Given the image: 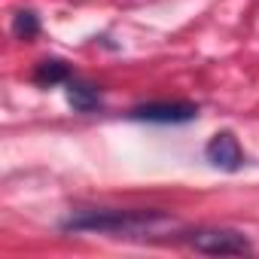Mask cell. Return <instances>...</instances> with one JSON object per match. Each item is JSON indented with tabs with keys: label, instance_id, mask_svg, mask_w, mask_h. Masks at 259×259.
<instances>
[{
	"label": "cell",
	"instance_id": "1",
	"mask_svg": "<svg viewBox=\"0 0 259 259\" xmlns=\"http://www.w3.org/2000/svg\"><path fill=\"white\" fill-rule=\"evenodd\" d=\"M168 226L162 210H76L61 229L64 232H98V235H144Z\"/></svg>",
	"mask_w": 259,
	"mask_h": 259
},
{
	"label": "cell",
	"instance_id": "2",
	"mask_svg": "<svg viewBox=\"0 0 259 259\" xmlns=\"http://www.w3.org/2000/svg\"><path fill=\"white\" fill-rule=\"evenodd\" d=\"M186 244L195 247L198 253H207V256H241V253H250L247 235H241L235 229H192V232H186Z\"/></svg>",
	"mask_w": 259,
	"mask_h": 259
},
{
	"label": "cell",
	"instance_id": "3",
	"mask_svg": "<svg viewBox=\"0 0 259 259\" xmlns=\"http://www.w3.org/2000/svg\"><path fill=\"white\" fill-rule=\"evenodd\" d=\"M198 116V107L195 104H183V101H156V104H141L132 110V119H141V122H159V125H180V122H189Z\"/></svg>",
	"mask_w": 259,
	"mask_h": 259
},
{
	"label": "cell",
	"instance_id": "4",
	"mask_svg": "<svg viewBox=\"0 0 259 259\" xmlns=\"http://www.w3.org/2000/svg\"><path fill=\"white\" fill-rule=\"evenodd\" d=\"M204 156L220 171H238L244 165V150H241V144L232 132H217L210 138V144L204 147Z\"/></svg>",
	"mask_w": 259,
	"mask_h": 259
},
{
	"label": "cell",
	"instance_id": "5",
	"mask_svg": "<svg viewBox=\"0 0 259 259\" xmlns=\"http://www.w3.org/2000/svg\"><path fill=\"white\" fill-rule=\"evenodd\" d=\"M64 89H67V101H70L73 110H79V113H95V110L101 107V95H98L95 85L79 82L76 76H70V79L64 82Z\"/></svg>",
	"mask_w": 259,
	"mask_h": 259
},
{
	"label": "cell",
	"instance_id": "6",
	"mask_svg": "<svg viewBox=\"0 0 259 259\" xmlns=\"http://www.w3.org/2000/svg\"><path fill=\"white\" fill-rule=\"evenodd\" d=\"M70 76L73 73H70V67L64 61H40L37 64V73H34V79L40 85H58V82H67Z\"/></svg>",
	"mask_w": 259,
	"mask_h": 259
},
{
	"label": "cell",
	"instance_id": "7",
	"mask_svg": "<svg viewBox=\"0 0 259 259\" xmlns=\"http://www.w3.org/2000/svg\"><path fill=\"white\" fill-rule=\"evenodd\" d=\"M37 31H40V22H37V16H34L31 10L16 13V19H13V34H16L19 40H31V37H37Z\"/></svg>",
	"mask_w": 259,
	"mask_h": 259
}]
</instances>
